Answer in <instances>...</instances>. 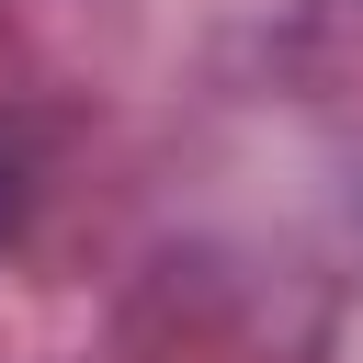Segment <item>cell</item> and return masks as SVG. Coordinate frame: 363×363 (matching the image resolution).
<instances>
[]
</instances>
